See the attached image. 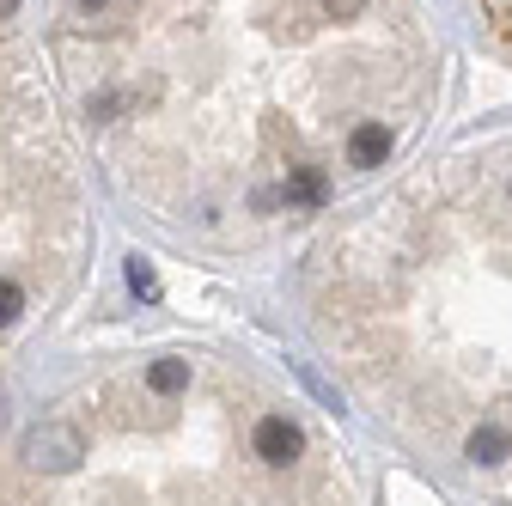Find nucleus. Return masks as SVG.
<instances>
[{
	"label": "nucleus",
	"mask_w": 512,
	"mask_h": 506,
	"mask_svg": "<svg viewBox=\"0 0 512 506\" xmlns=\"http://www.w3.org/2000/svg\"><path fill=\"white\" fill-rule=\"evenodd\" d=\"M19 458H25L31 470H43V476H68V470H80V458H86V433L68 427V421H43V427H31V433L19 439Z\"/></svg>",
	"instance_id": "nucleus-1"
},
{
	"label": "nucleus",
	"mask_w": 512,
	"mask_h": 506,
	"mask_svg": "<svg viewBox=\"0 0 512 506\" xmlns=\"http://www.w3.org/2000/svg\"><path fill=\"white\" fill-rule=\"evenodd\" d=\"M80 7H104V0H80Z\"/></svg>",
	"instance_id": "nucleus-14"
},
{
	"label": "nucleus",
	"mask_w": 512,
	"mask_h": 506,
	"mask_svg": "<svg viewBox=\"0 0 512 506\" xmlns=\"http://www.w3.org/2000/svg\"><path fill=\"white\" fill-rule=\"evenodd\" d=\"M287 196L305 202V208H317V202L330 196V183H324V171H317V165H293L287 171Z\"/></svg>",
	"instance_id": "nucleus-5"
},
{
	"label": "nucleus",
	"mask_w": 512,
	"mask_h": 506,
	"mask_svg": "<svg viewBox=\"0 0 512 506\" xmlns=\"http://www.w3.org/2000/svg\"><path fill=\"white\" fill-rule=\"evenodd\" d=\"M147 385H153L159 397L189 391V360H153V366H147Z\"/></svg>",
	"instance_id": "nucleus-6"
},
{
	"label": "nucleus",
	"mask_w": 512,
	"mask_h": 506,
	"mask_svg": "<svg viewBox=\"0 0 512 506\" xmlns=\"http://www.w3.org/2000/svg\"><path fill=\"white\" fill-rule=\"evenodd\" d=\"M317 7H324L330 19H360V13H366V0H317Z\"/></svg>",
	"instance_id": "nucleus-10"
},
{
	"label": "nucleus",
	"mask_w": 512,
	"mask_h": 506,
	"mask_svg": "<svg viewBox=\"0 0 512 506\" xmlns=\"http://www.w3.org/2000/svg\"><path fill=\"white\" fill-rule=\"evenodd\" d=\"M0 421H7V385H0Z\"/></svg>",
	"instance_id": "nucleus-13"
},
{
	"label": "nucleus",
	"mask_w": 512,
	"mask_h": 506,
	"mask_svg": "<svg viewBox=\"0 0 512 506\" xmlns=\"http://www.w3.org/2000/svg\"><path fill=\"white\" fill-rule=\"evenodd\" d=\"M128 104V92H98L92 98V116H110V110H122Z\"/></svg>",
	"instance_id": "nucleus-11"
},
{
	"label": "nucleus",
	"mask_w": 512,
	"mask_h": 506,
	"mask_svg": "<svg viewBox=\"0 0 512 506\" xmlns=\"http://www.w3.org/2000/svg\"><path fill=\"white\" fill-rule=\"evenodd\" d=\"M122 275H128V287H135L141 299H159V269H153L147 257H128V263H122Z\"/></svg>",
	"instance_id": "nucleus-7"
},
{
	"label": "nucleus",
	"mask_w": 512,
	"mask_h": 506,
	"mask_svg": "<svg viewBox=\"0 0 512 506\" xmlns=\"http://www.w3.org/2000/svg\"><path fill=\"white\" fill-rule=\"evenodd\" d=\"M464 452H470V464H500V458L512 452V421H482V427L464 439Z\"/></svg>",
	"instance_id": "nucleus-4"
},
{
	"label": "nucleus",
	"mask_w": 512,
	"mask_h": 506,
	"mask_svg": "<svg viewBox=\"0 0 512 506\" xmlns=\"http://www.w3.org/2000/svg\"><path fill=\"white\" fill-rule=\"evenodd\" d=\"M494 214L512 226V165H500V171H494Z\"/></svg>",
	"instance_id": "nucleus-9"
},
{
	"label": "nucleus",
	"mask_w": 512,
	"mask_h": 506,
	"mask_svg": "<svg viewBox=\"0 0 512 506\" xmlns=\"http://www.w3.org/2000/svg\"><path fill=\"white\" fill-rule=\"evenodd\" d=\"M384 159H391V129H384V122H360V129L348 135V165L372 171V165H384Z\"/></svg>",
	"instance_id": "nucleus-3"
},
{
	"label": "nucleus",
	"mask_w": 512,
	"mask_h": 506,
	"mask_svg": "<svg viewBox=\"0 0 512 506\" xmlns=\"http://www.w3.org/2000/svg\"><path fill=\"white\" fill-rule=\"evenodd\" d=\"M19 311H25V287L0 275V330H13V324H19Z\"/></svg>",
	"instance_id": "nucleus-8"
},
{
	"label": "nucleus",
	"mask_w": 512,
	"mask_h": 506,
	"mask_svg": "<svg viewBox=\"0 0 512 506\" xmlns=\"http://www.w3.org/2000/svg\"><path fill=\"white\" fill-rule=\"evenodd\" d=\"M19 13V0H0V19H13Z\"/></svg>",
	"instance_id": "nucleus-12"
},
{
	"label": "nucleus",
	"mask_w": 512,
	"mask_h": 506,
	"mask_svg": "<svg viewBox=\"0 0 512 506\" xmlns=\"http://www.w3.org/2000/svg\"><path fill=\"white\" fill-rule=\"evenodd\" d=\"M299 452H305V433H299L287 415H263V421H256V458H263V464L287 470Z\"/></svg>",
	"instance_id": "nucleus-2"
}]
</instances>
